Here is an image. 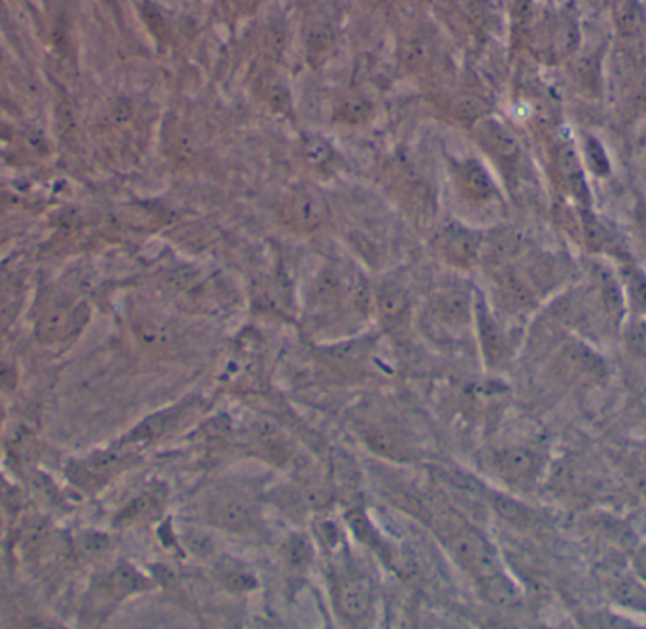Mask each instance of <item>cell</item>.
<instances>
[{"mask_svg":"<svg viewBox=\"0 0 646 629\" xmlns=\"http://www.w3.org/2000/svg\"><path fill=\"white\" fill-rule=\"evenodd\" d=\"M444 545L455 561L478 582L491 579L503 571L498 551L490 541L465 523H452L444 528Z\"/></svg>","mask_w":646,"mask_h":629,"instance_id":"6da1fadb","label":"cell"},{"mask_svg":"<svg viewBox=\"0 0 646 629\" xmlns=\"http://www.w3.org/2000/svg\"><path fill=\"white\" fill-rule=\"evenodd\" d=\"M136 452L115 443L108 450L89 453L86 458L72 460L66 467V476L74 488L84 494H97L135 463Z\"/></svg>","mask_w":646,"mask_h":629,"instance_id":"7a4b0ae2","label":"cell"},{"mask_svg":"<svg viewBox=\"0 0 646 629\" xmlns=\"http://www.w3.org/2000/svg\"><path fill=\"white\" fill-rule=\"evenodd\" d=\"M89 319V311L84 301L69 293H59L44 304L36 319V335L42 344H61L76 337Z\"/></svg>","mask_w":646,"mask_h":629,"instance_id":"3957f363","label":"cell"},{"mask_svg":"<svg viewBox=\"0 0 646 629\" xmlns=\"http://www.w3.org/2000/svg\"><path fill=\"white\" fill-rule=\"evenodd\" d=\"M206 522L229 531V533H248L259 523V510L248 494L239 488H218L205 503Z\"/></svg>","mask_w":646,"mask_h":629,"instance_id":"277c9868","label":"cell"},{"mask_svg":"<svg viewBox=\"0 0 646 629\" xmlns=\"http://www.w3.org/2000/svg\"><path fill=\"white\" fill-rule=\"evenodd\" d=\"M539 453L533 452L524 446H512L503 448L490 456V467L493 473L498 474L501 481L527 489L535 484L540 473Z\"/></svg>","mask_w":646,"mask_h":629,"instance_id":"5b68a950","label":"cell"},{"mask_svg":"<svg viewBox=\"0 0 646 629\" xmlns=\"http://www.w3.org/2000/svg\"><path fill=\"white\" fill-rule=\"evenodd\" d=\"M148 588H151L148 577H144L136 567L120 564L100 579L95 588V600L99 603V607L107 605L108 608H112L115 603H121L131 595L146 592Z\"/></svg>","mask_w":646,"mask_h":629,"instance_id":"8992f818","label":"cell"},{"mask_svg":"<svg viewBox=\"0 0 646 629\" xmlns=\"http://www.w3.org/2000/svg\"><path fill=\"white\" fill-rule=\"evenodd\" d=\"M375 605V586L365 574H349L339 580L337 607L349 622H362Z\"/></svg>","mask_w":646,"mask_h":629,"instance_id":"52a82bcc","label":"cell"},{"mask_svg":"<svg viewBox=\"0 0 646 629\" xmlns=\"http://www.w3.org/2000/svg\"><path fill=\"white\" fill-rule=\"evenodd\" d=\"M284 216L295 229L316 231L327 218L326 201L318 193L301 190L293 193V197L288 201Z\"/></svg>","mask_w":646,"mask_h":629,"instance_id":"ba28073f","label":"cell"},{"mask_svg":"<svg viewBox=\"0 0 646 629\" xmlns=\"http://www.w3.org/2000/svg\"><path fill=\"white\" fill-rule=\"evenodd\" d=\"M164 503H167V489L164 486L154 484L125 505V509L121 510L118 517V523L135 525V523L146 522L161 512Z\"/></svg>","mask_w":646,"mask_h":629,"instance_id":"9c48e42d","label":"cell"},{"mask_svg":"<svg viewBox=\"0 0 646 629\" xmlns=\"http://www.w3.org/2000/svg\"><path fill=\"white\" fill-rule=\"evenodd\" d=\"M434 318L437 326L444 331L462 329L470 322V299L462 291H448L441 298L435 299Z\"/></svg>","mask_w":646,"mask_h":629,"instance_id":"30bf717a","label":"cell"},{"mask_svg":"<svg viewBox=\"0 0 646 629\" xmlns=\"http://www.w3.org/2000/svg\"><path fill=\"white\" fill-rule=\"evenodd\" d=\"M133 332L141 344L154 352H163L171 347L174 340V329H172L163 318L156 314H138L133 318Z\"/></svg>","mask_w":646,"mask_h":629,"instance_id":"8fae6325","label":"cell"},{"mask_svg":"<svg viewBox=\"0 0 646 629\" xmlns=\"http://www.w3.org/2000/svg\"><path fill=\"white\" fill-rule=\"evenodd\" d=\"M483 247L480 237L467 231V229H450L442 237V250L447 255L448 262L455 263V265H467V263L475 262L478 257V252Z\"/></svg>","mask_w":646,"mask_h":629,"instance_id":"7c38bea8","label":"cell"},{"mask_svg":"<svg viewBox=\"0 0 646 629\" xmlns=\"http://www.w3.org/2000/svg\"><path fill=\"white\" fill-rule=\"evenodd\" d=\"M216 579L229 594H249L259 586L256 574L239 559H226L216 567Z\"/></svg>","mask_w":646,"mask_h":629,"instance_id":"4fadbf2b","label":"cell"},{"mask_svg":"<svg viewBox=\"0 0 646 629\" xmlns=\"http://www.w3.org/2000/svg\"><path fill=\"white\" fill-rule=\"evenodd\" d=\"M463 195L470 198L471 203L483 205L493 198V182L491 178L484 172L483 167L471 164L470 167H462V177H460Z\"/></svg>","mask_w":646,"mask_h":629,"instance_id":"5bb4252c","label":"cell"},{"mask_svg":"<svg viewBox=\"0 0 646 629\" xmlns=\"http://www.w3.org/2000/svg\"><path fill=\"white\" fill-rule=\"evenodd\" d=\"M478 586L484 597L496 607H516L520 603V590L504 571L478 582Z\"/></svg>","mask_w":646,"mask_h":629,"instance_id":"9a60e30c","label":"cell"},{"mask_svg":"<svg viewBox=\"0 0 646 629\" xmlns=\"http://www.w3.org/2000/svg\"><path fill=\"white\" fill-rule=\"evenodd\" d=\"M346 522H349L350 530H352L355 537L359 539L365 545L370 546L380 558L391 564L390 548L386 546L382 537L378 535V531L373 528V523L369 522V518L365 517L362 509H350L346 512Z\"/></svg>","mask_w":646,"mask_h":629,"instance_id":"2e32d148","label":"cell"},{"mask_svg":"<svg viewBox=\"0 0 646 629\" xmlns=\"http://www.w3.org/2000/svg\"><path fill=\"white\" fill-rule=\"evenodd\" d=\"M363 361H365V352L359 347H341L337 350L327 352L326 365L333 375L341 376H354L359 373V368L363 367Z\"/></svg>","mask_w":646,"mask_h":629,"instance_id":"e0dca14e","label":"cell"},{"mask_svg":"<svg viewBox=\"0 0 646 629\" xmlns=\"http://www.w3.org/2000/svg\"><path fill=\"white\" fill-rule=\"evenodd\" d=\"M490 503L491 509L496 510V515L504 522L514 525V528L522 530V528H527L532 523V512H529L526 505L512 499L509 495L491 494Z\"/></svg>","mask_w":646,"mask_h":629,"instance_id":"ac0fdd59","label":"cell"},{"mask_svg":"<svg viewBox=\"0 0 646 629\" xmlns=\"http://www.w3.org/2000/svg\"><path fill=\"white\" fill-rule=\"evenodd\" d=\"M478 327H480V340H483L484 354L488 358L491 365H496L503 360L504 340L499 327L491 322L490 316L480 309L478 312Z\"/></svg>","mask_w":646,"mask_h":629,"instance_id":"d6986e66","label":"cell"},{"mask_svg":"<svg viewBox=\"0 0 646 629\" xmlns=\"http://www.w3.org/2000/svg\"><path fill=\"white\" fill-rule=\"evenodd\" d=\"M365 443L375 452L388 456V458L403 460V456L406 453L405 443L395 433L390 432V430H382V427H370L367 435H365Z\"/></svg>","mask_w":646,"mask_h":629,"instance_id":"ffe728a7","label":"cell"},{"mask_svg":"<svg viewBox=\"0 0 646 629\" xmlns=\"http://www.w3.org/2000/svg\"><path fill=\"white\" fill-rule=\"evenodd\" d=\"M377 306L386 324H398L405 316L409 299L399 288H386L378 293Z\"/></svg>","mask_w":646,"mask_h":629,"instance_id":"44dd1931","label":"cell"},{"mask_svg":"<svg viewBox=\"0 0 646 629\" xmlns=\"http://www.w3.org/2000/svg\"><path fill=\"white\" fill-rule=\"evenodd\" d=\"M342 291H344V286H342L341 276L337 275L334 270H327L314 282V304L316 306H331L337 301H341Z\"/></svg>","mask_w":646,"mask_h":629,"instance_id":"7402d4cb","label":"cell"},{"mask_svg":"<svg viewBox=\"0 0 646 629\" xmlns=\"http://www.w3.org/2000/svg\"><path fill=\"white\" fill-rule=\"evenodd\" d=\"M560 170L561 177L565 180V184H568L576 195H581V193L586 190V184H584V172L583 169H581V164H578L575 148L565 146V148L561 149Z\"/></svg>","mask_w":646,"mask_h":629,"instance_id":"603a6c76","label":"cell"},{"mask_svg":"<svg viewBox=\"0 0 646 629\" xmlns=\"http://www.w3.org/2000/svg\"><path fill=\"white\" fill-rule=\"evenodd\" d=\"M484 136H486V141H488L491 149H493L498 156L512 159V157H516V154H519V146H516L514 136H512L507 129L501 128L499 123H488V125L484 128Z\"/></svg>","mask_w":646,"mask_h":629,"instance_id":"cb8c5ba5","label":"cell"},{"mask_svg":"<svg viewBox=\"0 0 646 629\" xmlns=\"http://www.w3.org/2000/svg\"><path fill=\"white\" fill-rule=\"evenodd\" d=\"M285 566L292 571H303L313 561V548L305 537H292L284 545Z\"/></svg>","mask_w":646,"mask_h":629,"instance_id":"d4e9b609","label":"cell"},{"mask_svg":"<svg viewBox=\"0 0 646 629\" xmlns=\"http://www.w3.org/2000/svg\"><path fill=\"white\" fill-rule=\"evenodd\" d=\"M611 594L617 597V602L630 605V607H643L646 605L645 590L632 579L625 577H614L611 584Z\"/></svg>","mask_w":646,"mask_h":629,"instance_id":"484cf974","label":"cell"},{"mask_svg":"<svg viewBox=\"0 0 646 629\" xmlns=\"http://www.w3.org/2000/svg\"><path fill=\"white\" fill-rule=\"evenodd\" d=\"M625 340L632 352L646 358V312H637V316L630 319L625 329Z\"/></svg>","mask_w":646,"mask_h":629,"instance_id":"4316f807","label":"cell"},{"mask_svg":"<svg viewBox=\"0 0 646 629\" xmlns=\"http://www.w3.org/2000/svg\"><path fill=\"white\" fill-rule=\"evenodd\" d=\"M630 473H632L635 486L646 495V458H643V460H633L632 467H630Z\"/></svg>","mask_w":646,"mask_h":629,"instance_id":"83f0119b","label":"cell"},{"mask_svg":"<svg viewBox=\"0 0 646 629\" xmlns=\"http://www.w3.org/2000/svg\"><path fill=\"white\" fill-rule=\"evenodd\" d=\"M639 569H641V573L645 574V579H646V552H645V554H641Z\"/></svg>","mask_w":646,"mask_h":629,"instance_id":"f1b7e54d","label":"cell"}]
</instances>
